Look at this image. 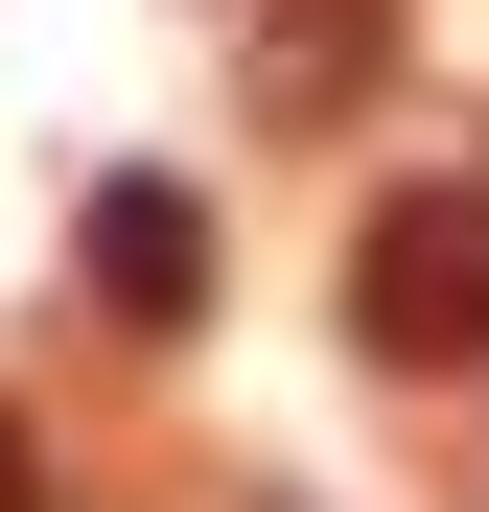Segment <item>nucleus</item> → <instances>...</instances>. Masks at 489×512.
<instances>
[{"mask_svg": "<svg viewBox=\"0 0 489 512\" xmlns=\"http://www.w3.org/2000/svg\"><path fill=\"white\" fill-rule=\"evenodd\" d=\"M350 350L373 373H489V187H373V233H350Z\"/></svg>", "mask_w": 489, "mask_h": 512, "instance_id": "f257e3e1", "label": "nucleus"}, {"mask_svg": "<svg viewBox=\"0 0 489 512\" xmlns=\"http://www.w3.org/2000/svg\"><path fill=\"white\" fill-rule=\"evenodd\" d=\"M94 303L140 326V350H163V326H210V210L163 187V163H117V187H94Z\"/></svg>", "mask_w": 489, "mask_h": 512, "instance_id": "f03ea898", "label": "nucleus"}, {"mask_svg": "<svg viewBox=\"0 0 489 512\" xmlns=\"http://www.w3.org/2000/svg\"><path fill=\"white\" fill-rule=\"evenodd\" d=\"M0 512H47V466H24V419H0Z\"/></svg>", "mask_w": 489, "mask_h": 512, "instance_id": "7ed1b4c3", "label": "nucleus"}]
</instances>
